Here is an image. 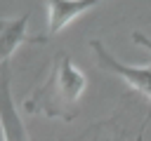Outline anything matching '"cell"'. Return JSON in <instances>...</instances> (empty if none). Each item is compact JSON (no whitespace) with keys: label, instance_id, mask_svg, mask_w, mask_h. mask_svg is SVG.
Instances as JSON below:
<instances>
[{"label":"cell","instance_id":"obj_6","mask_svg":"<svg viewBox=\"0 0 151 141\" xmlns=\"http://www.w3.org/2000/svg\"><path fill=\"white\" fill-rule=\"evenodd\" d=\"M132 40H134L137 45H142V47L151 49V38H146L144 33H139V31H132Z\"/></svg>","mask_w":151,"mask_h":141},{"label":"cell","instance_id":"obj_5","mask_svg":"<svg viewBox=\"0 0 151 141\" xmlns=\"http://www.w3.org/2000/svg\"><path fill=\"white\" fill-rule=\"evenodd\" d=\"M97 5H99V0H47V9H50L47 35L59 33L73 19H78L80 14H85L87 9H92Z\"/></svg>","mask_w":151,"mask_h":141},{"label":"cell","instance_id":"obj_1","mask_svg":"<svg viewBox=\"0 0 151 141\" xmlns=\"http://www.w3.org/2000/svg\"><path fill=\"white\" fill-rule=\"evenodd\" d=\"M87 80L83 70H78L71 63V56L66 52H57L52 61V70L47 80L24 101V110L33 115H47L71 122L76 118V103L85 89Z\"/></svg>","mask_w":151,"mask_h":141},{"label":"cell","instance_id":"obj_3","mask_svg":"<svg viewBox=\"0 0 151 141\" xmlns=\"http://www.w3.org/2000/svg\"><path fill=\"white\" fill-rule=\"evenodd\" d=\"M0 132L2 141H31L9 89V68H0Z\"/></svg>","mask_w":151,"mask_h":141},{"label":"cell","instance_id":"obj_2","mask_svg":"<svg viewBox=\"0 0 151 141\" xmlns=\"http://www.w3.org/2000/svg\"><path fill=\"white\" fill-rule=\"evenodd\" d=\"M90 47H92V52H94V56H97V66H99L101 70L118 75L120 80H125L134 92H139V94L149 101V113H146V118H144V122H142V129H139V139H142V134H144V129H146V122L151 120V66H146V68H132V66L118 61V59L104 47L101 40H90Z\"/></svg>","mask_w":151,"mask_h":141},{"label":"cell","instance_id":"obj_4","mask_svg":"<svg viewBox=\"0 0 151 141\" xmlns=\"http://www.w3.org/2000/svg\"><path fill=\"white\" fill-rule=\"evenodd\" d=\"M26 26H28V14L19 19H0V68L7 66L14 49L21 47L24 42H45V38L28 35Z\"/></svg>","mask_w":151,"mask_h":141}]
</instances>
